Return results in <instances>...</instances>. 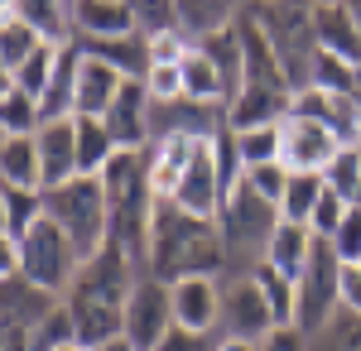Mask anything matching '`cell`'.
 <instances>
[{
  "instance_id": "1",
  "label": "cell",
  "mask_w": 361,
  "mask_h": 351,
  "mask_svg": "<svg viewBox=\"0 0 361 351\" xmlns=\"http://www.w3.org/2000/svg\"><path fill=\"white\" fill-rule=\"evenodd\" d=\"M193 274H226V241L222 226L207 221V216L183 212L178 202L154 207V231H149V279L159 284H178V279H193Z\"/></svg>"
},
{
  "instance_id": "2",
  "label": "cell",
  "mask_w": 361,
  "mask_h": 351,
  "mask_svg": "<svg viewBox=\"0 0 361 351\" xmlns=\"http://www.w3.org/2000/svg\"><path fill=\"white\" fill-rule=\"evenodd\" d=\"M265 39L275 44L284 68V87L299 97L313 87V58H318V5L313 0H250Z\"/></svg>"
},
{
  "instance_id": "3",
  "label": "cell",
  "mask_w": 361,
  "mask_h": 351,
  "mask_svg": "<svg viewBox=\"0 0 361 351\" xmlns=\"http://www.w3.org/2000/svg\"><path fill=\"white\" fill-rule=\"evenodd\" d=\"M217 226H222V241H226V274H246L270 250V236L279 226V207L265 202L260 192H250L246 183H236L226 192L222 212H217Z\"/></svg>"
},
{
  "instance_id": "4",
  "label": "cell",
  "mask_w": 361,
  "mask_h": 351,
  "mask_svg": "<svg viewBox=\"0 0 361 351\" xmlns=\"http://www.w3.org/2000/svg\"><path fill=\"white\" fill-rule=\"evenodd\" d=\"M44 216H54L58 226L73 236V245L82 250V260H92L102 245L111 241V202H106V183L102 178H73L63 188L44 192Z\"/></svg>"
},
{
  "instance_id": "5",
  "label": "cell",
  "mask_w": 361,
  "mask_h": 351,
  "mask_svg": "<svg viewBox=\"0 0 361 351\" xmlns=\"http://www.w3.org/2000/svg\"><path fill=\"white\" fill-rule=\"evenodd\" d=\"M82 265H87L82 250L73 245V236L58 226L54 216H39L29 226V236L20 241V274H25L29 284L58 294V298H68V289L78 284Z\"/></svg>"
},
{
  "instance_id": "6",
  "label": "cell",
  "mask_w": 361,
  "mask_h": 351,
  "mask_svg": "<svg viewBox=\"0 0 361 351\" xmlns=\"http://www.w3.org/2000/svg\"><path fill=\"white\" fill-rule=\"evenodd\" d=\"M337 308H342V260L328 241H318L308 270L294 284V327L304 337H313L337 318Z\"/></svg>"
},
{
  "instance_id": "7",
  "label": "cell",
  "mask_w": 361,
  "mask_h": 351,
  "mask_svg": "<svg viewBox=\"0 0 361 351\" xmlns=\"http://www.w3.org/2000/svg\"><path fill=\"white\" fill-rule=\"evenodd\" d=\"M279 327L275 308L265 289L255 284V274H222V323H217V337H241V342H265Z\"/></svg>"
},
{
  "instance_id": "8",
  "label": "cell",
  "mask_w": 361,
  "mask_h": 351,
  "mask_svg": "<svg viewBox=\"0 0 361 351\" xmlns=\"http://www.w3.org/2000/svg\"><path fill=\"white\" fill-rule=\"evenodd\" d=\"M284 149H279V164L289 168V173H328L333 159L347 149L342 140L323 125V121H313V116H299V111H289L284 116Z\"/></svg>"
},
{
  "instance_id": "9",
  "label": "cell",
  "mask_w": 361,
  "mask_h": 351,
  "mask_svg": "<svg viewBox=\"0 0 361 351\" xmlns=\"http://www.w3.org/2000/svg\"><path fill=\"white\" fill-rule=\"evenodd\" d=\"M169 332H173V289L145 274L126 298V337L140 351H154Z\"/></svg>"
},
{
  "instance_id": "10",
  "label": "cell",
  "mask_w": 361,
  "mask_h": 351,
  "mask_svg": "<svg viewBox=\"0 0 361 351\" xmlns=\"http://www.w3.org/2000/svg\"><path fill=\"white\" fill-rule=\"evenodd\" d=\"M226 192H231V188H226L222 159H217V140H202L197 154H193V164H188V173H183V183H178V192H173V202H178L183 212L217 221Z\"/></svg>"
},
{
  "instance_id": "11",
  "label": "cell",
  "mask_w": 361,
  "mask_h": 351,
  "mask_svg": "<svg viewBox=\"0 0 361 351\" xmlns=\"http://www.w3.org/2000/svg\"><path fill=\"white\" fill-rule=\"evenodd\" d=\"M149 92H145V78H126V87H121V97L111 101V111L102 116L106 121V130H111L116 149H149L154 144V135H149Z\"/></svg>"
},
{
  "instance_id": "12",
  "label": "cell",
  "mask_w": 361,
  "mask_h": 351,
  "mask_svg": "<svg viewBox=\"0 0 361 351\" xmlns=\"http://www.w3.org/2000/svg\"><path fill=\"white\" fill-rule=\"evenodd\" d=\"M34 140H39V164H44V192L82 178V164H78V116L44 121Z\"/></svg>"
},
{
  "instance_id": "13",
  "label": "cell",
  "mask_w": 361,
  "mask_h": 351,
  "mask_svg": "<svg viewBox=\"0 0 361 351\" xmlns=\"http://www.w3.org/2000/svg\"><path fill=\"white\" fill-rule=\"evenodd\" d=\"M169 289H173V323L188 327V332H217V323H222V279L193 274V279L169 284Z\"/></svg>"
},
{
  "instance_id": "14",
  "label": "cell",
  "mask_w": 361,
  "mask_h": 351,
  "mask_svg": "<svg viewBox=\"0 0 361 351\" xmlns=\"http://www.w3.org/2000/svg\"><path fill=\"white\" fill-rule=\"evenodd\" d=\"M294 111V92L284 87H241V97L226 101V130H260V125H284V116Z\"/></svg>"
},
{
  "instance_id": "15",
  "label": "cell",
  "mask_w": 361,
  "mask_h": 351,
  "mask_svg": "<svg viewBox=\"0 0 361 351\" xmlns=\"http://www.w3.org/2000/svg\"><path fill=\"white\" fill-rule=\"evenodd\" d=\"M294 111L299 116H313V121H323L328 130H333L347 149L361 144V106L357 97H342V92H323V87H308L294 97Z\"/></svg>"
},
{
  "instance_id": "16",
  "label": "cell",
  "mask_w": 361,
  "mask_h": 351,
  "mask_svg": "<svg viewBox=\"0 0 361 351\" xmlns=\"http://www.w3.org/2000/svg\"><path fill=\"white\" fill-rule=\"evenodd\" d=\"M58 303H63V298L49 294V289H39V284H29L25 274L0 279V327H25V332H34Z\"/></svg>"
},
{
  "instance_id": "17",
  "label": "cell",
  "mask_w": 361,
  "mask_h": 351,
  "mask_svg": "<svg viewBox=\"0 0 361 351\" xmlns=\"http://www.w3.org/2000/svg\"><path fill=\"white\" fill-rule=\"evenodd\" d=\"M73 34L78 39H121L140 34V20L130 0H73Z\"/></svg>"
},
{
  "instance_id": "18",
  "label": "cell",
  "mask_w": 361,
  "mask_h": 351,
  "mask_svg": "<svg viewBox=\"0 0 361 351\" xmlns=\"http://www.w3.org/2000/svg\"><path fill=\"white\" fill-rule=\"evenodd\" d=\"M313 245H318L313 226H304V221H279L275 236H270V250H265V265L279 270L289 284H299V274H304L308 260H313Z\"/></svg>"
},
{
  "instance_id": "19",
  "label": "cell",
  "mask_w": 361,
  "mask_h": 351,
  "mask_svg": "<svg viewBox=\"0 0 361 351\" xmlns=\"http://www.w3.org/2000/svg\"><path fill=\"white\" fill-rule=\"evenodd\" d=\"M78 78H82V44L73 39V44L58 49V68H54V78H49V92L39 97L44 121H63V116H73V106H78Z\"/></svg>"
},
{
  "instance_id": "20",
  "label": "cell",
  "mask_w": 361,
  "mask_h": 351,
  "mask_svg": "<svg viewBox=\"0 0 361 351\" xmlns=\"http://www.w3.org/2000/svg\"><path fill=\"white\" fill-rule=\"evenodd\" d=\"M121 87H126V78L116 73L111 63L82 54V78H78V106H73V116H92V121H102V116L111 111V101L121 97Z\"/></svg>"
},
{
  "instance_id": "21",
  "label": "cell",
  "mask_w": 361,
  "mask_h": 351,
  "mask_svg": "<svg viewBox=\"0 0 361 351\" xmlns=\"http://www.w3.org/2000/svg\"><path fill=\"white\" fill-rule=\"evenodd\" d=\"M0 183L44 192V164H39V140L34 135H5L0 140Z\"/></svg>"
},
{
  "instance_id": "22",
  "label": "cell",
  "mask_w": 361,
  "mask_h": 351,
  "mask_svg": "<svg viewBox=\"0 0 361 351\" xmlns=\"http://www.w3.org/2000/svg\"><path fill=\"white\" fill-rule=\"evenodd\" d=\"M82 44V39H78ZM87 58L111 63L121 78H145L149 73V34H121V39H87L82 44Z\"/></svg>"
},
{
  "instance_id": "23",
  "label": "cell",
  "mask_w": 361,
  "mask_h": 351,
  "mask_svg": "<svg viewBox=\"0 0 361 351\" xmlns=\"http://www.w3.org/2000/svg\"><path fill=\"white\" fill-rule=\"evenodd\" d=\"M197 49L217 63V73H222V82H226V101H231V97H241V87H246V49H241L236 25L202 34V39H197Z\"/></svg>"
},
{
  "instance_id": "24",
  "label": "cell",
  "mask_w": 361,
  "mask_h": 351,
  "mask_svg": "<svg viewBox=\"0 0 361 351\" xmlns=\"http://www.w3.org/2000/svg\"><path fill=\"white\" fill-rule=\"evenodd\" d=\"M0 10H15L39 29L49 44H73V0H0Z\"/></svg>"
},
{
  "instance_id": "25",
  "label": "cell",
  "mask_w": 361,
  "mask_h": 351,
  "mask_svg": "<svg viewBox=\"0 0 361 351\" xmlns=\"http://www.w3.org/2000/svg\"><path fill=\"white\" fill-rule=\"evenodd\" d=\"M318 49L361 63V25L352 20L347 5H318Z\"/></svg>"
},
{
  "instance_id": "26",
  "label": "cell",
  "mask_w": 361,
  "mask_h": 351,
  "mask_svg": "<svg viewBox=\"0 0 361 351\" xmlns=\"http://www.w3.org/2000/svg\"><path fill=\"white\" fill-rule=\"evenodd\" d=\"M183 97L188 101H202V106H226V82H222V73H217V63L202 54V49H188L183 54Z\"/></svg>"
},
{
  "instance_id": "27",
  "label": "cell",
  "mask_w": 361,
  "mask_h": 351,
  "mask_svg": "<svg viewBox=\"0 0 361 351\" xmlns=\"http://www.w3.org/2000/svg\"><path fill=\"white\" fill-rule=\"evenodd\" d=\"M39 44H49V39L29 25V20H20L15 10H0V78H15L20 63H25Z\"/></svg>"
},
{
  "instance_id": "28",
  "label": "cell",
  "mask_w": 361,
  "mask_h": 351,
  "mask_svg": "<svg viewBox=\"0 0 361 351\" xmlns=\"http://www.w3.org/2000/svg\"><path fill=\"white\" fill-rule=\"evenodd\" d=\"M39 216H44V192L0 183V236H5V241H25L29 226H34Z\"/></svg>"
},
{
  "instance_id": "29",
  "label": "cell",
  "mask_w": 361,
  "mask_h": 351,
  "mask_svg": "<svg viewBox=\"0 0 361 351\" xmlns=\"http://www.w3.org/2000/svg\"><path fill=\"white\" fill-rule=\"evenodd\" d=\"M39 125H44L39 97H29L25 87L0 78V135H39Z\"/></svg>"
},
{
  "instance_id": "30",
  "label": "cell",
  "mask_w": 361,
  "mask_h": 351,
  "mask_svg": "<svg viewBox=\"0 0 361 351\" xmlns=\"http://www.w3.org/2000/svg\"><path fill=\"white\" fill-rule=\"evenodd\" d=\"M121 149H116L111 130H106V121H92V116H78V164H82L87 178H102L106 173V164L116 159Z\"/></svg>"
},
{
  "instance_id": "31",
  "label": "cell",
  "mask_w": 361,
  "mask_h": 351,
  "mask_svg": "<svg viewBox=\"0 0 361 351\" xmlns=\"http://www.w3.org/2000/svg\"><path fill=\"white\" fill-rule=\"evenodd\" d=\"M323 188H328L323 173H289V188H284V197H279V221H304L308 226Z\"/></svg>"
},
{
  "instance_id": "32",
  "label": "cell",
  "mask_w": 361,
  "mask_h": 351,
  "mask_svg": "<svg viewBox=\"0 0 361 351\" xmlns=\"http://www.w3.org/2000/svg\"><path fill=\"white\" fill-rule=\"evenodd\" d=\"M236 144V159L241 168H255V164H275L279 149H284V130L279 125H260V130H241V135H231Z\"/></svg>"
},
{
  "instance_id": "33",
  "label": "cell",
  "mask_w": 361,
  "mask_h": 351,
  "mask_svg": "<svg viewBox=\"0 0 361 351\" xmlns=\"http://www.w3.org/2000/svg\"><path fill=\"white\" fill-rule=\"evenodd\" d=\"M357 82H361V63H347V58L318 49V58H313V87L352 97V92H357Z\"/></svg>"
},
{
  "instance_id": "34",
  "label": "cell",
  "mask_w": 361,
  "mask_h": 351,
  "mask_svg": "<svg viewBox=\"0 0 361 351\" xmlns=\"http://www.w3.org/2000/svg\"><path fill=\"white\" fill-rule=\"evenodd\" d=\"M308 351H361V313L337 308L333 323L308 337Z\"/></svg>"
},
{
  "instance_id": "35",
  "label": "cell",
  "mask_w": 361,
  "mask_h": 351,
  "mask_svg": "<svg viewBox=\"0 0 361 351\" xmlns=\"http://www.w3.org/2000/svg\"><path fill=\"white\" fill-rule=\"evenodd\" d=\"M58 49H63V44H39V49L20 63V73L10 82L25 87L29 97H44V92H49V78H54V68H58Z\"/></svg>"
},
{
  "instance_id": "36",
  "label": "cell",
  "mask_w": 361,
  "mask_h": 351,
  "mask_svg": "<svg viewBox=\"0 0 361 351\" xmlns=\"http://www.w3.org/2000/svg\"><path fill=\"white\" fill-rule=\"evenodd\" d=\"M323 178H328V188H333L337 197H347V202L357 207V202H361V149H357V144H352V149H342Z\"/></svg>"
},
{
  "instance_id": "37",
  "label": "cell",
  "mask_w": 361,
  "mask_h": 351,
  "mask_svg": "<svg viewBox=\"0 0 361 351\" xmlns=\"http://www.w3.org/2000/svg\"><path fill=\"white\" fill-rule=\"evenodd\" d=\"M250 274H255V284L265 289V298H270V308H275L279 323H294V284H289V279H284L279 270H270L265 260H260V265H255Z\"/></svg>"
},
{
  "instance_id": "38",
  "label": "cell",
  "mask_w": 361,
  "mask_h": 351,
  "mask_svg": "<svg viewBox=\"0 0 361 351\" xmlns=\"http://www.w3.org/2000/svg\"><path fill=\"white\" fill-rule=\"evenodd\" d=\"M241 183L279 207V197H284V188H289V168H284L279 159L275 164H255V168H241Z\"/></svg>"
},
{
  "instance_id": "39",
  "label": "cell",
  "mask_w": 361,
  "mask_h": 351,
  "mask_svg": "<svg viewBox=\"0 0 361 351\" xmlns=\"http://www.w3.org/2000/svg\"><path fill=\"white\" fill-rule=\"evenodd\" d=\"M145 92H149V101H178L183 97V68L178 63H149Z\"/></svg>"
},
{
  "instance_id": "40",
  "label": "cell",
  "mask_w": 361,
  "mask_h": 351,
  "mask_svg": "<svg viewBox=\"0 0 361 351\" xmlns=\"http://www.w3.org/2000/svg\"><path fill=\"white\" fill-rule=\"evenodd\" d=\"M347 207H352L347 197H337L333 188H323L318 207H313V221H308V226H313V236H318V241H333L337 226H342V216H347Z\"/></svg>"
},
{
  "instance_id": "41",
  "label": "cell",
  "mask_w": 361,
  "mask_h": 351,
  "mask_svg": "<svg viewBox=\"0 0 361 351\" xmlns=\"http://www.w3.org/2000/svg\"><path fill=\"white\" fill-rule=\"evenodd\" d=\"M328 245L337 250L342 265H361V202L347 207V216H342V226H337V236Z\"/></svg>"
},
{
  "instance_id": "42",
  "label": "cell",
  "mask_w": 361,
  "mask_h": 351,
  "mask_svg": "<svg viewBox=\"0 0 361 351\" xmlns=\"http://www.w3.org/2000/svg\"><path fill=\"white\" fill-rule=\"evenodd\" d=\"M193 49V39L183 29H164V34H149V63H183V54Z\"/></svg>"
},
{
  "instance_id": "43",
  "label": "cell",
  "mask_w": 361,
  "mask_h": 351,
  "mask_svg": "<svg viewBox=\"0 0 361 351\" xmlns=\"http://www.w3.org/2000/svg\"><path fill=\"white\" fill-rule=\"evenodd\" d=\"M154 351H217V337H212V332H188V327L173 323V332H169Z\"/></svg>"
},
{
  "instance_id": "44",
  "label": "cell",
  "mask_w": 361,
  "mask_h": 351,
  "mask_svg": "<svg viewBox=\"0 0 361 351\" xmlns=\"http://www.w3.org/2000/svg\"><path fill=\"white\" fill-rule=\"evenodd\" d=\"M260 351H308V337H304L294 323H279L275 332L260 342Z\"/></svg>"
},
{
  "instance_id": "45",
  "label": "cell",
  "mask_w": 361,
  "mask_h": 351,
  "mask_svg": "<svg viewBox=\"0 0 361 351\" xmlns=\"http://www.w3.org/2000/svg\"><path fill=\"white\" fill-rule=\"evenodd\" d=\"M342 308L361 313V265H342Z\"/></svg>"
},
{
  "instance_id": "46",
  "label": "cell",
  "mask_w": 361,
  "mask_h": 351,
  "mask_svg": "<svg viewBox=\"0 0 361 351\" xmlns=\"http://www.w3.org/2000/svg\"><path fill=\"white\" fill-rule=\"evenodd\" d=\"M0 351H29V332L25 327H0Z\"/></svg>"
},
{
  "instance_id": "47",
  "label": "cell",
  "mask_w": 361,
  "mask_h": 351,
  "mask_svg": "<svg viewBox=\"0 0 361 351\" xmlns=\"http://www.w3.org/2000/svg\"><path fill=\"white\" fill-rule=\"evenodd\" d=\"M217 351H260V342H241V337H217Z\"/></svg>"
},
{
  "instance_id": "48",
  "label": "cell",
  "mask_w": 361,
  "mask_h": 351,
  "mask_svg": "<svg viewBox=\"0 0 361 351\" xmlns=\"http://www.w3.org/2000/svg\"><path fill=\"white\" fill-rule=\"evenodd\" d=\"M102 351H140V347H135V342H130V337H116V342H106V347H102Z\"/></svg>"
},
{
  "instance_id": "49",
  "label": "cell",
  "mask_w": 361,
  "mask_h": 351,
  "mask_svg": "<svg viewBox=\"0 0 361 351\" xmlns=\"http://www.w3.org/2000/svg\"><path fill=\"white\" fill-rule=\"evenodd\" d=\"M313 5H342V0H313Z\"/></svg>"
},
{
  "instance_id": "50",
  "label": "cell",
  "mask_w": 361,
  "mask_h": 351,
  "mask_svg": "<svg viewBox=\"0 0 361 351\" xmlns=\"http://www.w3.org/2000/svg\"><path fill=\"white\" fill-rule=\"evenodd\" d=\"M58 351H82V347H78V342H73V347H58Z\"/></svg>"
},
{
  "instance_id": "51",
  "label": "cell",
  "mask_w": 361,
  "mask_h": 351,
  "mask_svg": "<svg viewBox=\"0 0 361 351\" xmlns=\"http://www.w3.org/2000/svg\"><path fill=\"white\" fill-rule=\"evenodd\" d=\"M357 149H361V144H357Z\"/></svg>"
}]
</instances>
